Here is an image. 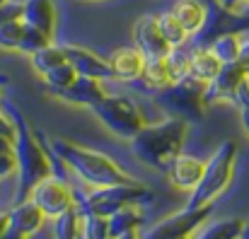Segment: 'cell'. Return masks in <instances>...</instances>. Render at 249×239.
<instances>
[{
  "mask_svg": "<svg viewBox=\"0 0 249 239\" xmlns=\"http://www.w3.org/2000/svg\"><path fill=\"white\" fill-rule=\"evenodd\" d=\"M0 106L10 114L17 133H15V157H17V191H15V203L29 198L32 188L53 174L51 159H49V138L39 133L27 116L5 97L0 99Z\"/></svg>",
  "mask_w": 249,
  "mask_h": 239,
  "instance_id": "cell-1",
  "label": "cell"
},
{
  "mask_svg": "<svg viewBox=\"0 0 249 239\" xmlns=\"http://www.w3.org/2000/svg\"><path fill=\"white\" fill-rule=\"evenodd\" d=\"M186 133H189V121L167 116L165 121L145 123L131 138V150L143 164L167 174L169 164L184 150Z\"/></svg>",
  "mask_w": 249,
  "mask_h": 239,
  "instance_id": "cell-2",
  "label": "cell"
},
{
  "mask_svg": "<svg viewBox=\"0 0 249 239\" xmlns=\"http://www.w3.org/2000/svg\"><path fill=\"white\" fill-rule=\"evenodd\" d=\"M51 148L56 150V155L66 162V167L71 171H75L87 186L99 188V186H111V184H131L138 181L131 174H126L114 159L104 153L89 150L85 145H78L73 140L66 138H49Z\"/></svg>",
  "mask_w": 249,
  "mask_h": 239,
  "instance_id": "cell-3",
  "label": "cell"
},
{
  "mask_svg": "<svg viewBox=\"0 0 249 239\" xmlns=\"http://www.w3.org/2000/svg\"><path fill=\"white\" fill-rule=\"evenodd\" d=\"M235 162H237V143L235 140H225L208 162H203V174L196 184V188L189 196V208H201L213 203L232 181L235 174Z\"/></svg>",
  "mask_w": 249,
  "mask_h": 239,
  "instance_id": "cell-4",
  "label": "cell"
},
{
  "mask_svg": "<svg viewBox=\"0 0 249 239\" xmlns=\"http://www.w3.org/2000/svg\"><path fill=\"white\" fill-rule=\"evenodd\" d=\"M155 201V191L143 184V181H131V184H111V186H99L92 188L87 196L75 193L78 208L97 213L109 218L111 213L126 208V205H148Z\"/></svg>",
  "mask_w": 249,
  "mask_h": 239,
  "instance_id": "cell-5",
  "label": "cell"
},
{
  "mask_svg": "<svg viewBox=\"0 0 249 239\" xmlns=\"http://www.w3.org/2000/svg\"><path fill=\"white\" fill-rule=\"evenodd\" d=\"M203 94H206V82L186 75V78L158 89L155 104L165 111L167 116L184 119V121L194 123V121H201L206 109H208L206 102H203Z\"/></svg>",
  "mask_w": 249,
  "mask_h": 239,
  "instance_id": "cell-6",
  "label": "cell"
},
{
  "mask_svg": "<svg viewBox=\"0 0 249 239\" xmlns=\"http://www.w3.org/2000/svg\"><path fill=\"white\" fill-rule=\"evenodd\" d=\"M89 109L114 136L124 140H131L145 126V116L141 106L131 97H124V94H107Z\"/></svg>",
  "mask_w": 249,
  "mask_h": 239,
  "instance_id": "cell-7",
  "label": "cell"
},
{
  "mask_svg": "<svg viewBox=\"0 0 249 239\" xmlns=\"http://www.w3.org/2000/svg\"><path fill=\"white\" fill-rule=\"evenodd\" d=\"M247 80H249V36L242 34V49H240L237 61L225 63L220 68V73L206 85V94H203L206 106H213V104H235L237 89Z\"/></svg>",
  "mask_w": 249,
  "mask_h": 239,
  "instance_id": "cell-8",
  "label": "cell"
},
{
  "mask_svg": "<svg viewBox=\"0 0 249 239\" xmlns=\"http://www.w3.org/2000/svg\"><path fill=\"white\" fill-rule=\"evenodd\" d=\"M213 213V205H201V208H184L179 213H172L155 222L148 230H141V239H184L189 237L196 227H201Z\"/></svg>",
  "mask_w": 249,
  "mask_h": 239,
  "instance_id": "cell-9",
  "label": "cell"
},
{
  "mask_svg": "<svg viewBox=\"0 0 249 239\" xmlns=\"http://www.w3.org/2000/svg\"><path fill=\"white\" fill-rule=\"evenodd\" d=\"M29 201H34V203L41 208V213L53 220V218H58L61 213L75 208V191H73V186H71L68 181H63V179H58V176L51 174V176L41 179V181L32 188Z\"/></svg>",
  "mask_w": 249,
  "mask_h": 239,
  "instance_id": "cell-10",
  "label": "cell"
},
{
  "mask_svg": "<svg viewBox=\"0 0 249 239\" xmlns=\"http://www.w3.org/2000/svg\"><path fill=\"white\" fill-rule=\"evenodd\" d=\"M133 41L136 49L148 58V61H160L167 58V53L172 51V46L165 41L160 27H158V17L155 15H143L136 19L133 24Z\"/></svg>",
  "mask_w": 249,
  "mask_h": 239,
  "instance_id": "cell-11",
  "label": "cell"
},
{
  "mask_svg": "<svg viewBox=\"0 0 249 239\" xmlns=\"http://www.w3.org/2000/svg\"><path fill=\"white\" fill-rule=\"evenodd\" d=\"M63 51H66V61L75 68L78 75L94 80H114L109 61L99 58L94 51H89L85 46H75V44H63Z\"/></svg>",
  "mask_w": 249,
  "mask_h": 239,
  "instance_id": "cell-12",
  "label": "cell"
},
{
  "mask_svg": "<svg viewBox=\"0 0 249 239\" xmlns=\"http://www.w3.org/2000/svg\"><path fill=\"white\" fill-rule=\"evenodd\" d=\"M104 80H94V78H85V75H78V78L73 80L66 89H58V92H53V97L56 99H61V102H68V104H78V106H92V104H97L102 97H107L109 92H107V87L102 85Z\"/></svg>",
  "mask_w": 249,
  "mask_h": 239,
  "instance_id": "cell-13",
  "label": "cell"
},
{
  "mask_svg": "<svg viewBox=\"0 0 249 239\" xmlns=\"http://www.w3.org/2000/svg\"><path fill=\"white\" fill-rule=\"evenodd\" d=\"M7 218H10V230H15V232H19L24 237L39 232L41 225H44V220H46V215L41 213V208L34 201H29V198L15 203L7 210Z\"/></svg>",
  "mask_w": 249,
  "mask_h": 239,
  "instance_id": "cell-14",
  "label": "cell"
},
{
  "mask_svg": "<svg viewBox=\"0 0 249 239\" xmlns=\"http://www.w3.org/2000/svg\"><path fill=\"white\" fill-rule=\"evenodd\" d=\"M145 56L136 49V46H126V49H116L109 58V66H111V73L114 80H141L143 75V68H145Z\"/></svg>",
  "mask_w": 249,
  "mask_h": 239,
  "instance_id": "cell-15",
  "label": "cell"
},
{
  "mask_svg": "<svg viewBox=\"0 0 249 239\" xmlns=\"http://www.w3.org/2000/svg\"><path fill=\"white\" fill-rule=\"evenodd\" d=\"M201 174H203V162L198 157L184 155V153L177 155V159L167 169V179L172 181V186H177L181 191H194Z\"/></svg>",
  "mask_w": 249,
  "mask_h": 239,
  "instance_id": "cell-16",
  "label": "cell"
},
{
  "mask_svg": "<svg viewBox=\"0 0 249 239\" xmlns=\"http://www.w3.org/2000/svg\"><path fill=\"white\" fill-rule=\"evenodd\" d=\"M22 19L49 36H56V5L53 0H24L22 2Z\"/></svg>",
  "mask_w": 249,
  "mask_h": 239,
  "instance_id": "cell-17",
  "label": "cell"
},
{
  "mask_svg": "<svg viewBox=\"0 0 249 239\" xmlns=\"http://www.w3.org/2000/svg\"><path fill=\"white\" fill-rule=\"evenodd\" d=\"M169 12L179 19V24L186 29L189 36H196L208 19V5L203 0H177Z\"/></svg>",
  "mask_w": 249,
  "mask_h": 239,
  "instance_id": "cell-18",
  "label": "cell"
},
{
  "mask_svg": "<svg viewBox=\"0 0 249 239\" xmlns=\"http://www.w3.org/2000/svg\"><path fill=\"white\" fill-rule=\"evenodd\" d=\"M242 225H245V220H240V218H220L213 222L206 220L201 227H196L189 235V239H240Z\"/></svg>",
  "mask_w": 249,
  "mask_h": 239,
  "instance_id": "cell-19",
  "label": "cell"
},
{
  "mask_svg": "<svg viewBox=\"0 0 249 239\" xmlns=\"http://www.w3.org/2000/svg\"><path fill=\"white\" fill-rule=\"evenodd\" d=\"M220 68H223V63L215 58V53L208 46H198V49L191 51V58H189V75L191 78L208 85L211 80L220 73Z\"/></svg>",
  "mask_w": 249,
  "mask_h": 239,
  "instance_id": "cell-20",
  "label": "cell"
},
{
  "mask_svg": "<svg viewBox=\"0 0 249 239\" xmlns=\"http://www.w3.org/2000/svg\"><path fill=\"white\" fill-rule=\"evenodd\" d=\"M141 205H126L116 213L109 215V237L116 239L131 230H141L143 225V213L138 210Z\"/></svg>",
  "mask_w": 249,
  "mask_h": 239,
  "instance_id": "cell-21",
  "label": "cell"
},
{
  "mask_svg": "<svg viewBox=\"0 0 249 239\" xmlns=\"http://www.w3.org/2000/svg\"><path fill=\"white\" fill-rule=\"evenodd\" d=\"M208 49L215 53V58L225 66V63H232L237 61L240 56V49H242V32H225V34H218Z\"/></svg>",
  "mask_w": 249,
  "mask_h": 239,
  "instance_id": "cell-22",
  "label": "cell"
},
{
  "mask_svg": "<svg viewBox=\"0 0 249 239\" xmlns=\"http://www.w3.org/2000/svg\"><path fill=\"white\" fill-rule=\"evenodd\" d=\"M80 235H83V215L75 203V208L53 218V239H80Z\"/></svg>",
  "mask_w": 249,
  "mask_h": 239,
  "instance_id": "cell-23",
  "label": "cell"
},
{
  "mask_svg": "<svg viewBox=\"0 0 249 239\" xmlns=\"http://www.w3.org/2000/svg\"><path fill=\"white\" fill-rule=\"evenodd\" d=\"M29 63H32V68L36 70V75L41 78V75H46L49 70H53V68H58L61 63H66V51H63V46L49 44V46H44L41 51L32 53V56H29Z\"/></svg>",
  "mask_w": 249,
  "mask_h": 239,
  "instance_id": "cell-24",
  "label": "cell"
},
{
  "mask_svg": "<svg viewBox=\"0 0 249 239\" xmlns=\"http://www.w3.org/2000/svg\"><path fill=\"white\" fill-rule=\"evenodd\" d=\"M158 27H160V32H162L165 41L169 44V46H172V49H177V46H184V44H186V39H189L186 29L179 24V19H177L172 12L158 15Z\"/></svg>",
  "mask_w": 249,
  "mask_h": 239,
  "instance_id": "cell-25",
  "label": "cell"
},
{
  "mask_svg": "<svg viewBox=\"0 0 249 239\" xmlns=\"http://www.w3.org/2000/svg\"><path fill=\"white\" fill-rule=\"evenodd\" d=\"M141 80H143V85H148L150 89H162L167 85H172V78H169L165 58H160V61H145V68H143Z\"/></svg>",
  "mask_w": 249,
  "mask_h": 239,
  "instance_id": "cell-26",
  "label": "cell"
},
{
  "mask_svg": "<svg viewBox=\"0 0 249 239\" xmlns=\"http://www.w3.org/2000/svg\"><path fill=\"white\" fill-rule=\"evenodd\" d=\"M49 44H53V36H49V34H44L41 29H36V27H32V24L24 22V34H22V41H19V49H17L19 53L32 56V53L41 51V49L49 46Z\"/></svg>",
  "mask_w": 249,
  "mask_h": 239,
  "instance_id": "cell-27",
  "label": "cell"
},
{
  "mask_svg": "<svg viewBox=\"0 0 249 239\" xmlns=\"http://www.w3.org/2000/svg\"><path fill=\"white\" fill-rule=\"evenodd\" d=\"M83 215V239H109V218L80 208Z\"/></svg>",
  "mask_w": 249,
  "mask_h": 239,
  "instance_id": "cell-28",
  "label": "cell"
},
{
  "mask_svg": "<svg viewBox=\"0 0 249 239\" xmlns=\"http://www.w3.org/2000/svg\"><path fill=\"white\" fill-rule=\"evenodd\" d=\"M78 78V73H75V68L66 61V63H61L58 68H53V70H49L46 75H41L44 80V85L49 87V94H53V92H58V89H66L73 80Z\"/></svg>",
  "mask_w": 249,
  "mask_h": 239,
  "instance_id": "cell-29",
  "label": "cell"
},
{
  "mask_svg": "<svg viewBox=\"0 0 249 239\" xmlns=\"http://www.w3.org/2000/svg\"><path fill=\"white\" fill-rule=\"evenodd\" d=\"M189 58H191V53L184 51V46H177V49H172V51L167 53L165 63H167V70H169L172 82H177V80L189 75Z\"/></svg>",
  "mask_w": 249,
  "mask_h": 239,
  "instance_id": "cell-30",
  "label": "cell"
},
{
  "mask_svg": "<svg viewBox=\"0 0 249 239\" xmlns=\"http://www.w3.org/2000/svg\"><path fill=\"white\" fill-rule=\"evenodd\" d=\"M22 34H24V19L22 17L2 24L0 27V49L2 51H17L19 41H22Z\"/></svg>",
  "mask_w": 249,
  "mask_h": 239,
  "instance_id": "cell-31",
  "label": "cell"
},
{
  "mask_svg": "<svg viewBox=\"0 0 249 239\" xmlns=\"http://www.w3.org/2000/svg\"><path fill=\"white\" fill-rule=\"evenodd\" d=\"M235 106L240 109V121L245 126V133L249 136V80L240 85L237 97H235Z\"/></svg>",
  "mask_w": 249,
  "mask_h": 239,
  "instance_id": "cell-32",
  "label": "cell"
},
{
  "mask_svg": "<svg viewBox=\"0 0 249 239\" xmlns=\"http://www.w3.org/2000/svg\"><path fill=\"white\" fill-rule=\"evenodd\" d=\"M22 17V2H15V0H7L0 5V27L12 22V19H19Z\"/></svg>",
  "mask_w": 249,
  "mask_h": 239,
  "instance_id": "cell-33",
  "label": "cell"
},
{
  "mask_svg": "<svg viewBox=\"0 0 249 239\" xmlns=\"http://www.w3.org/2000/svg\"><path fill=\"white\" fill-rule=\"evenodd\" d=\"M17 171V157L15 150H0V179Z\"/></svg>",
  "mask_w": 249,
  "mask_h": 239,
  "instance_id": "cell-34",
  "label": "cell"
},
{
  "mask_svg": "<svg viewBox=\"0 0 249 239\" xmlns=\"http://www.w3.org/2000/svg\"><path fill=\"white\" fill-rule=\"evenodd\" d=\"M15 133H17V128H15V123H12L10 114L0 106V136H5V138L15 140Z\"/></svg>",
  "mask_w": 249,
  "mask_h": 239,
  "instance_id": "cell-35",
  "label": "cell"
},
{
  "mask_svg": "<svg viewBox=\"0 0 249 239\" xmlns=\"http://www.w3.org/2000/svg\"><path fill=\"white\" fill-rule=\"evenodd\" d=\"M10 230V218H7V210H0V237Z\"/></svg>",
  "mask_w": 249,
  "mask_h": 239,
  "instance_id": "cell-36",
  "label": "cell"
},
{
  "mask_svg": "<svg viewBox=\"0 0 249 239\" xmlns=\"http://www.w3.org/2000/svg\"><path fill=\"white\" fill-rule=\"evenodd\" d=\"M0 150H15V140H10V138L0 136Z\"/></svg>",
  "mask_w": 249,
  "mask_h": 239,
  "instance_id": "cell-37",
  "label": "cell"
},
{
  "mask_svg": "<svg viewBox=\"0 0 249 239\" xmlns=\"http://www.w3.org/2000/svg\"><path fill=\"white\" fill-rule=\"evenodd\" d=\"M0 239H27V237H24V235H19V232H15V230H7Z\"/></svg>",
  "mask_w": 249,
  "mask_h": 239,
  "instance_id": "cell-38",
  "label": "cell"
},
{
  "mask_svg": "<svg viewBox=\"0 0 249 239\" xmlns=\"http://www.w3.org/2000/svg\"><path fill=\"white\" fill-rule=\"evenodd\" d=\"M116 239H141V230H131V232H126V235H121Z\"/></svg>",
  "mask_w": 249,
  "mask_h": 239,
  "instance_id": "cell-39",
  "label": "cell"
},
{
  "mask_svg": "<svg viewBox=\"0 0 249 239\" xmlns=\"http://www.w3.org/2000/svg\"><path fill=\"white\" fill-rule=\"evenodd\" d=\"M240 239H249V220H245V225H242V235Z\"/></svg>",
  "mask_w": 249,
  "mask_h": 239,
  "instance_id": "cell-40",
  "label": "cell"
},
{
  "mask_svg": "<svg viewBox=\"0 0 249 239\" xmlns=\"http://www.w3.org/2000/svg\"><path fill=\"white\" fill-rule=\"evenodd\" d=\"M7 85V75H0V99H2V87Z\"/></svg>",
  "mask_w": 249,
  "mask_h": 239,
  "instance_id": "cell-41",
  "label": "cell"
},
{
  "mask_svg": "<svg viewBox=\"0 0 249 239\" xmlns=\"http://www.w3.org/2000/svg\"><path fill=\"white\" fill-rule=\"evenodd\" d=\"M237 15H245V17H249V2L242 7V10H240V12H237Z\"/></svg>",
  "mask_w": 249,
  "mask_h": 239,
  "instance_id": "cell-42",
  "label": "cell"
},
{
  "mask_svg": "<svg viewBox=\"0 0 249 239\" xmlns=\"http://www.w3.org/2000/svg\"><path fill=\"white\" fill-rule=\"evenodd\" d=\"M203 2H206L208 7H215V0H203Z\"/></svg>",
  "mask_w": 249,
  "mask_h": 239,
  "instance_id": "cell-43",
  "label": "cell"
},
{
  "mask_svg": "<svg viewBox=\"0 0 249 239\" xmlns=\"http://www.w3.org/2000/svg\"><path fill=\"white\" fill-rule=\"evenodd\" d=\"M2 2H7V0H0V5H2Z\"/></svg>",
  "mask_w": 249,
  "mask_h": 239,
  "instance_id": "cell-44",
  "label": "cell"
},
{
  "mask_svg": "<svg viewBox=\"0 0 249 239\" xmlns=\"http://www.w3.org/2000/svg\"><path fill=\"white\" fill-rule=\"evenodd\" d=\"M80 239H83V235H80Z\"/></svg>",
  "mask_w": 249,
  "mask_h": 239,
  "instance_id": "cell-45",
  "label": "cell"
},
{
  "mask_svg": "<svg viewBox=\"0 0 249 239\" xmlns=\"http://www.w3.org/2000/svg\"><path fill=\"white\" fill-rule=\"evenodd\" d=\"M184 239H189V237H184Z\"/></svg>",
  "mask_w": 249,
  "mask_h": 239,
  "instance_id": "cell-46",
  "label": "cell"
}]
</instances>
